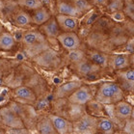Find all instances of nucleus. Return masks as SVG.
Returning <instances> with one entry per match:
<instances>
[{"label": "nucleus", "instance_id": "obj_1", "mask_svg": "<svg viewBox=\"0 0 134 134\" xmlns=\"http://www.w3.org/2000/svg\"><path fill=\"white\" fill-rule=\"evenodd\" d=\"M21 43L23 51L30 58L50 47L49 41L40 30L26 31L22 36Z\"/></svg>", "mask_w": 134, "mask_h": 134}, {"label": "nucleus", "instance_id": "obj_17", "mask_svg": "<svg viewBox=\"0 0 134 134\" xmlns=\"http://www.w3.org/2000/svg\"><path fill=\"white\" fill-rule=\"evenodd\" d=\"M12 20H13V23H14L15 26L20 27V28L28 27V26H30L31 24H33V23H32V18H31L30 14H28L25 10L21 9V8L18 10L15 15H13Z\"/></svg>", "mask_w": 134, "mask_h": 134}, {"label": "nucleus", "instance_id": "obj_34", "mask_svg": "<svg viewBox=\"0 0 134 134\" xmlns=\"http://www.w3.org/2000/svg\"><path fill=\"white\" fill-rule=\"evenodd\" d=\"M0 76H1V70H0Z\"/></svg>", "mask_w": 134, "mask_h": 134}, {"label": "nucleus", "instance_id": "obj_22", "mask_svg": "<svg viewBox=\"0 0 134 134\" xmlns=\"http://www.w3.org/2000/svg\"><path fill=\"white\" fill-rule=\"evenodd\" d=\"M15 44V40L12 34L2 31L0 33V50L9 51Z\"/></svg>", "mask_w": 134, "mask_h": 134}, {"label": "nucleus", "instance_id": "obj_3", "mask_svg": "<svg viewBox=\"0 0 134 134\" xmlns=\"http://www.w3.org/2000/svg\"><path fill=\"white\" fill-rule=\"evenodd\" d=\"M98 131V118L84 114L72 122V132L78 134H93Z\"/></svg>", "mask_w": 134, "mask_h": 134}, {"label": "nucleus", "instance_id": "obj_19", "mask_svg": "<svg viewBox=\"0 0 134 134\" xmlns=\"http://www.w3.org/2000/svg\"><path fill=\"white\" fill-rule=\"evenodd\" d=\"M57 11L59 14L66 15H71L74 18H79L82 15L81 13L70 3V1H64V0H60L57 3Z\"/></svg>", "mask_w": 134, "mask_h": 134}, {"label": "nucleus", "instance_id": "obj_31", "mask_svg": "<svg viewBox=\"0 0 134 134\" xmlns=\"http://www.w3.org/2000/svg\"><path fill=\"white\" fill-rule=\"evenodd\" d=\"M134 122H133V119H132V117L129 118L128 120L125 121V127H124V131L126 132V133H129V134H133L134 133Z\"/></svg>", "mask_w": 134, "mask_h": 134}, {"label": "nucleus", "instance_id": "obj_20", "mask_svg": "<svg viewBox=\"0 0 134 134\" xmlns=\"http://www.w3.org/2000/svg\"><path fill=\"white\" fill-rule=\"evenodd\" d=\"M37 128L38 131L42 134H56V130H55L54 126L52 125L51 120L47 116H43L42 118L38 120L37 122Z\"/></svg>", "mask_w": 134, "mask_h": 134}, {"label": "nucleus", "instance_id": "obj_18", "mask_svg": "<svg viewBox=\"0 0 134 134\" xmlns=\"http://www.w3.org/2000/svg\"><path fill=\"white\" fill-rule=\"evenodd\" d=\"M30 15L31 18H32V23L35 25H38V26H40L46 21H47L52 16L51 13L49 12L48 9L46 8L44 6L41 7L39 9L34 10L32 15Z\"/></svg>", "mask_w": 134, "mask_h": 134}, {"label": "nucleus", "instance_id": "obj_14", "mask_svg": "<svg viewBox=\"0 0 134 134\" xmlns=\"http://www.w3.org/2000/svg\"><path fill=\"white\" fill-rule=\"evenodd\" d=\"M13 94L15 98H16L18 101L27 102V104H33L37 99L36 94L26 86H20L15 88L13 91Z\"/></svg>", "mask_w": 134, "mask_h": 134}, {"label": "nucleus", "instance_id": "obj_27", "mask_svg": "<svg viewBox=\"0 0 134 134\" xmlns=\"http://www.w3.org/2000/svg\"><path fill=\"white\" fill-rule=\"evenodd\" d=\"M69 54H68V58L70 59V62H72L73 64L74 63H77L79 62L80 60L84 59L85 57H87V55L85 54V52H83L82 50L80 49H74V50H70V51H68Z\"/></svg>", "mask_w": 134, "mask_h": 134}, {"label": "nucleus", "instance_id": "obj_25", "mask_svg": "<svg viewBox=\"0 0 134 134\" xmlns=\"http://www.w3.org/2000/svg\"><path fill=\"white\" fill-rule=\"evenodd\" d=\"M18 6L23 10L34 11L43 6V2L42 0H15Z\"/></svg>", "mask_w": 134, "mask_h": 134}, {"label": "nucleus", "instance_id": "obj_10", "mask_svg": "<svg viewBox=\"0 0 134 134\" xmlns=\"http://www.w3.org/2000/svg\"><path fill=\"white\" fill-rule=\"evenodd\" d=\"M74 68L78 74L83 76H88L91 74L98 72L100 70V67L98 65L94 64L89 58L85 57L84 59L80 60L77 63H74Z\"/></svg>", "mask_w": 134, "mask_h": 134}, {"label": "nucleus", "instance_id": "obj_6", "mask_svg": "<svg viewBox=\"0 0 134 134\" xmlns=\"http://www.w3.org/2000/svg\"><path fill=\"white\" fill-rule=\"evenodd\" d=\"M113 112L109 113L110 119L112 120L113 122L115 121H126L129 118L132 117L133 113V107L130 103L126 101L120 100L119 102L112 105Z\"/></svg>", "mask_w": 134, "mask_h": 134}, {"label": "nucleus", "instance_id": "obj_24", "mask_svg": "<svg viewBox=\"0 0 134 134\" xmlns=\"http://www.w3.org/2000/svg\"><path fill=\"white\" fill-rule=\"evenodd\" d=\"M89 59L94 62V64L98 65L100 68H106L108 66V56L101 52L90 51L89 52Z\"/></svg>", "mask_w": 134, "mask_h": 134}, {"label": "nucleus", "instance_id": "obj_11", "mask_svg": "<svg viewBox=\"0 0 134 134\" xmlns=\"http://www.w3.org/2000/svg\"><path fill=\"white\" fill-rule=\"evenodd\" d=\"M40 31L47 38L48 41L49 39H56L62 33L55 16H51L47 21L40 25Z\"/></svg>", "mask_w": 134, "mask_h": 134}, {"label": "nucleus", "instance_id": "obj_29", "mask_svg": "<svg viewBox=\"0 0 134 134\" xmlns=\"http://www.w3.org/2000/svg\"><path fill=\"white\" fill-rule=\"evenodd\" d=\"M124 14L126 16L130 18V19H134V5L132 0H125L124 1V8H122Z\"/></svg>", "mask_w": 134, "mask_h": 134}, {"label": "nucleus", "instance_id": "obj_4", "mask_svg": "<svg viewBox=\"0 0 134 134\" xmlns=\"http://www.w3.org/2000/svg\"><path fill=\"white\" fill-rule=\"evenodd\" d=\"M32 61L39 65L42 68L46 69H55L57 68L61 63V58L57 52L51 47L48 49H46L39 53L38 55L34 56L32 58Z\"/></svg>", "mask_w": 134, "mask_h": 134}, {"label": "nucleus", "instance_id": "obj_30", "mask_svg": "<svg viewBox=\"0 0 134 134\" xmlns=\"http://www.w3.org/2000/svg\"><path fill=\"white\" fill-rule=\"evenodd\" d=\"M6 132L11 134H26L29 133L26 127H6Z\"/></svg>", "mask_w": 134, "mask_h": 134}, {"label": "nucleus", "instance_id": "obj_28", "mask_svg": "<svg viewBox=\"0 0 134 134\" xmlns=\"http://www.w3.org/2000/svg\"><path fill=\"white\" fill-rule=\"evenodd\" d=\"M124 1L125 0H109L108 4L106 5L107 10L111 13H116V12H120V11H122Z\"/></svg>", "mask_w": 134, "mask_h": 134}, {"label": "nucleus", "instance_id": "obj_5", "mask_svg": "<svg viewBox=\"0 0 134 134\" xmlns=\"http://www.w3.org/2000/svg\"><path fill=\"white\" fill-rule=\"evenodd\" d=\"M0 125L5 127H26L21 118L9 105L0 108Z\"/></svg>", "mask_w": 134, "mask_h": 134}, {"label": "nucleus", "instance_id": "obj_2", "mask_svg": "<svg viewBox=\"0 0 134 134\" xmlns=\"http://www.w3.org/2000/svg\"><path fill=\"white\" fill-rule=\"evenodd\" d=\"M125 97L122 87L114 82H105L99 87L94 99L102 105H111L122 100Z\"/></svg>", "mask_w": 134, "mask_h": 134}, {"label": "nucleus", "instance_id": "obj_23", "mask_svg": "<svg viewBox=\"0 0 134 134\" xmlns=\"http://www.w3.org/2000/svg\"><path fill=\"white\" fill-rule=\"evenodd\" d=\"M115 130V125L110 118L101 117L98 118V131L106 134H111Z\"/></svg>", "mask_w": 134, "mask_h": 134}, {"label": "nucleus", "instance_id": "obj_21", "mask_svg": "<svg viewBox=\"0 0 134 134\" xmlns=\"http://www.w3.org/2000/svg\"><path fill=\"white\" fill-rule=\"evenodd\" d=\"M118 77L122 80L124 86L126 87V90L132 91L134 85V71L132 69H125V70H120Z\"/></svg>", "mask_w": 134, "mask_h": 134}, {"label": "nucleus", "instance_id": "obj_8", "mask_svg": "<svg viewBox=\"0 0 134 134\" xmlns=\"http://www.w3.org/2000/svg\"><path fill=\"white\" fill-rule=\"evenodd\" d=\"M56 40L67 51L77 49L80 46V39L75 32H62Z\"/></svg>", "mask_w": 134, "mask_h": 134}, {"label": "nucleus", "instance_id": "obj_16", "mask_svg": "<svg viewBox=\"0 0 134 134\" xmlns=\"http://www.w3.org/2000/svg\"><path fill=\"white\" fill-rule=\"evenodd\" d=\"M130 58L127 55H112L108 57V65L113 70H125L130 66Z\"/></svg>", "mask_w": 134, "mask_h": 134}, {"label": "nucleus", "instance_id": "obj_13", "mask_svg": "<svg viewBox=\"0 0 134 134\" xmlns=\"http://www.w3.org/2000/svg\"><path fill=\"white\" fill-rule=\"evenodd\" d=\"M19 9L20 7L15 0H0V16L4 19H12Z\"/></svg>", "mask_w": 134, "mask_h": 134}, {"label": "nucleus", "instance_id": "obj_7", "mask_svg": "<svg viewBox=\"0 0 134 134\" xmlns=\"http://www.w3.org/2000/svg\"><path fill=\"white\" fill-rule=\"evenodd\" d=\"M68 99L70 103L75 104V105H84L93 99V94L91 92V89L88 86L82 84L70 94Z\"/></svg>", "mask_w": 134, "mask_h": 134}, {"label": "nucleus", "instance_id": "obj_33", "mask_svg": "<svg viewBox=\"0 0 134 134\" xmlns=\"http://www.w3.org/2000/svg\"><path fill=\"white\" fill-rule=\"evenodd\" d=\"M2 31H3V26H2V25L0 24V33H1Z\"/></svg>", "mask_w": 134, "mask_h": 134}, {"label": "nucleus", "instance_id": "obj_12", "mask_svg": "<svg viewBox=\"0 0 134 134\" xmlns=\"http://www.w3.org/2000/svg\"><path fill=\"white\" fill-rule=\"evenodd\" d=\"M48 117L51 120L52 125L57 133L66 134L69 132H72V122H70L67 119L54 114H49Z\"/></svg>", "mask_w": 134, "mask_h": 134}, {"label": "nucleus", "instance_id": "obj_26", "mask_svg": "<svg viewBox=\"0 0 134 134\" xmlns=\"http://www.w3.org/2000/svg\"><path fill=\"white\" fill-rule=\"evenodd\" d=\"M76 9L78 10L81 14L87 12L93 8V4L90 3L88 0H69Z\"/></svg>", "mask_w": 134, "mask_h": 134}, {"label": "nucleus", "instance_id": "obj_9", "mask_svg": "<svg viewBox=\"0 0 134 134\" xmlns=\"http://www.w3.org/2000/svg\"><path fill=\"white\" fill-rule=\"evenodd\" d=\"M59 27L62 32H75L78 30V20L77 18L71 16V15H58L55 16Z\"/></svg>", "mask_w": 134, "mask_h": 134}, {"label": "nucleus", "instance_id": "obj_15", "mask_svg": "<svg viewBox=\"0 0 134 134\" xmlns=\"http://www.w3.org/2000/svg\"><path fill=\"white\" fill-rule=\"evenodd\" d=\"M82 85V82L79 80H73L70 82H66L59 86L55 91V97L57 98H69L76 89Z\"/></svg>", "mask_w": 134, "mask_h": 134}, {"label": "nucleus", "instance_id": "obj_32", "mask_svg": "<svg viewBox=\"0 0 134 134\" xmlns=\"http://www.w3.org/2000/svg\"><path fill=\"white\" fill-rule=\"evenodd\" d=\"M92 3L94 5H98V6H106L109 0H91Z\"/></svg>", "mask_w": 134, "mask_h": 134}]
</instances>
